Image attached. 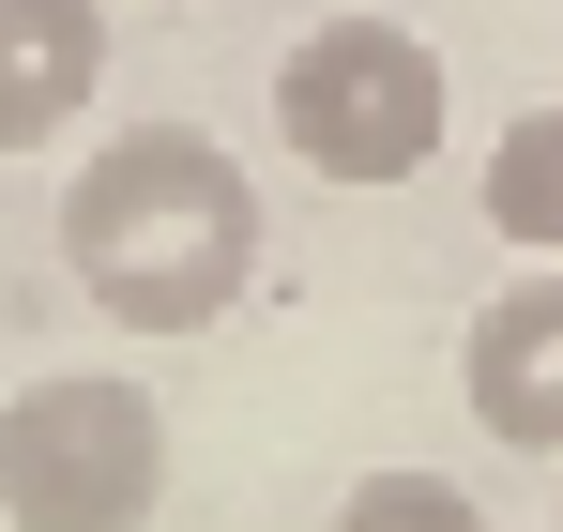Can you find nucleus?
Wrapping results in <instances>:
<instances>
[{"instance_id": "obj_1", "label": "nucleus", "mask_w": 563, "mask_h": 532, "mask_svg": "<svg viewBox=\"0 0 563 532\" xmlns=\"http://www.w3.org/2000/svg\"><path fill=\"white\" fill-rule=\"evenodd\" d=\"M62 274L122 335H198L260 274V182L198 122H122L92 168L62 182Z\"/></svg>"}, {"instance_id": "obj_2", "label": "nucleus", "mask_w": 563, "mask_h": 532, "mask_svg": "<svg viewBox=\"0 0 563 532\" xmlns=\"http://www.w3.org/2000/svg\"><path fill=\"white\" fill-rule=\"evenodd\" d=\"M168 502V411L122 365H46L0 396V518L15 532H153Z\"/></svg>"}, {"instance_id": "obj_3", "label": "nucleus", "mask_w": 563, "mask_h": 532, "mask_svg": "<svg viewBox=\"0 0 563 532\" xmlns=\"http://www.w3.org/2000/svg\"><path fill=\"white\" fill-rule=\"evenodd\" d=\"M442 122H457L442 46L396 31V15H320V31L275 62V137L320 182H411L442 153Z\"/></svg>"}, {"instance_id": "obj_4", "label": "nucleus", "mask_w": 563, "mask_h": 532, "mask_svg": "<svg viewBox=\"0 0 563 532\" xmlns=\"http://www.w3.org/2000/svg\"><path fill=\"white\" fill-rule=\"evenodd\" d=\"M457 396H472V426H487V442L563 456V259L472 304V335H457Z\"/></svg>"}, {"instance_id": "obj_5", "label": "nucleus", "mask_w": 563, "mask_h": 532, "mask_svg": "<svg viewBox=\"0 0 563 532\" xmlns=\"http://www.w3.org/2000/svg\"><path fill=\"white\" fill-rule=\"evenodd\" d=\"M107 91V0H0V153L77 137Z\"/></svg>"}, {"instance_id": "obj_6", "label": "nucleus", "mask_w": 563, "mask_h": 532, "mask_svg": "<svg viewBox=\"0 0 563 532\" xmlns=\"http://www.w3.org/2000/svg\"><path fill=\"white\" fill-rule=\"evenodd\" d=\"M487 229L533 244V259H563V107H518L487 137Z\"/></svg>"}, {"instance_id": "obj_7", "label": "nucleus", "mask_w": 563, "mask_h": 532, "mask_svg": "<svg viewBox=\"0 0 563 532\" xmlns=\"http://www.w3.org/2000/svg\"><path fill=\"white\" fill-rule=\"evenodd\" d=\"M335 532H487V502H472L457 472H366L335 502Z\"/></svg>"}]
</instances>
